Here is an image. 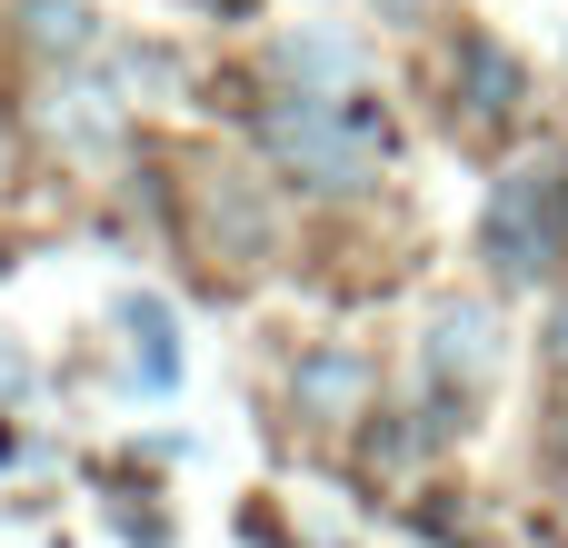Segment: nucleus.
I'll use <instances>...</instances> for the list:
<instances>
[{"label": "nucleus", "instance_id": "obj_1", "mask_svg": "<svg viewBox=\"0 0 568 548\" xmlns=\"http://www.w3.org/2000/svg\"><path fill=\"white\" fill-rule=\"evenodd\" d=\"M270 150H280V170H300V180H320V190H359L369 170H379V150H389V120L369 110V100H280L270 120Z\"/></svg>", "mask_w": 568, "mask_h": 548}, {"label": "nucleus", "instance_id": "obj_2", "mask_svg": "<svg viewBox=\"0 0 568 548\" xmlns=\"http://www.w3.org/2000/svg\"><path fill=\"white\" fill-rule=\"evenodd\" d=\"M559 230H568L559 170H519V180H499V200H489V220H479V250H489L499 280H539V270L559 260Z\"/></svg>", "mask_w": 568, "mask_h": 548}, {"label": "nucleus", "instance_id": "obj_3", "mask_svg": "<svg viewBox=\"0 0 568 548\" xmlns=\"http://www.w3.org/2000/svg\"><path fill=\"white\" fill-rule=\"evenodd\" d=\"M489 309H439V329H429V369L439 379H489Z\"/></svg>", "mask_w": 568, "mask_h": 548}, {"label": "nucleus", "instance_id": "obj_4", "mask_svg": "<svg viewBox=\"0 0 568 548\" xmlns=\"http://www.w3.org/2000/svg\"><path fill=\"white\" fill-rule=\"evenodd\" d=\"M359 399H369V369H359L349 349H329V359L300 369V409H310V419H359Z\"/></svg>", "mask_w": 568, "mask_h": 548}, {"label": "nucleus", "instance_id": "obj_5", "mask_svg": "<svg viewBox=\"0 0 568 548\" xmlns=\"http://www.w3.org/2000/svg\"><path fill=\"white\" fill-rule=\"evenodd\" d=\"M459 70H469V110L479 120H509L519 110V60L499 40H459Z\"/></svg>", "mask_w": 568, "mask_h": 548}, {"label": "nucleus", "instance_id": "obj_6", "mask_svg": "<svg viewBox=\"0 0 568 548\" xmlns=\"http://www.w3.org/2000/svg\"><path fill=\"white\" fill-rule=\"evenodd\" d=\"M120 329H130L140 379H150V389H170V379H180V329H170V309H160V300H130V309H120Z\"/></svg>", "mask_w": 568, "mask_h": 548}, {"label": "nucleus", "instance_id": "obj_7", "mask_svg": "<svg viewBox=\"0 0 568 548\" xmlns=\"http://www.w3.org/2000/svg\"><path fill=\"white\" fill-rule=\"evenodd\" d=\"M30 40H40V50H80V40H90V10H80V0H40V10H30Z\"/></svg>", "mask_w": 568, "mask_h": 548}]
</instances>
